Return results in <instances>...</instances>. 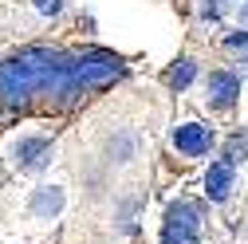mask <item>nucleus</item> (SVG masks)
I'll list each match as a JSON object with an SVG mask.
<instances>
[{"label":"nucleus","instance_id":"f257e3e1","mask_svg":"<svg viewBox=\"0 0 248 244\" xmlns=\"http://www.w3.org/2000/svg\"><path fill=\"white\" fill-rule=\"evenodd\" d=\"M122 75V59L110 51H51V47H28L12 59H0V103L28 107L47 99L51 107H71L87 91L107 87Z\"/></svg>","mask_w":248,"mask_h":244},{"label":"nucleus","instance_id":"f03ea898","mask_svg":"<svg viewBox=\"0 0 248 244\" xmlns=\"http://www.w3.org/2000/svg\"><path fill=\"white\" fill-rule=\"evenodd\" d=\"M201 236V205L181 197L166 209V221H162V244H197Z\"/></svg>","mask_w":248,"mask_h":244},{"label":"nucleus","instance_id":"7ed1b4c3","mask_svg":"<svg viewBox=\"0 0 248 244\" xmlns=\"http://www.w3.org/2000/svg\"><path fill=\"white\" fill-rule=\"evenodd\" d=\"M173 150L181 158H205L213 150V126H201V122H181L173 130Z\"/></svg>","mask_w":248,"mask_h":244},{"label":"nucleus","instance_id":"20e7f679","mask_svg":"<svg viewBox=\"0 0 248 244\" xmlns=\"http://www.w3.org/2000/svg\"><path fill=\"white\" fill-rule=\"evenodd\" d=\"M232 177H236V162H229V158L213 162L209 173H205V197L209 201H225L232 193Z\"/></svg>","mask_w":248,"mask_h":244},{"label":"nucleus","instance_id":"39448f33","mask_svg":"<svg viewBox=\"0 0 248 244\" xmlns=\"http://www.w3.org/2000/svg\"><path fill=\"white\" fill-rule=\"evenodd\" d=\"M240 95V79L232 71H213L209 75V103L213 107H232Z\"/></svg>","mask_w":248,"mask_h":244},{"label":"nucleus","instance_id":"423d86ee","mask_svg":"<svg viewBox=\"0 0 248 244\" xmlns=\"http://www.w3.org/2000/svg\"><path fill=\"white\" fill-rule=\"evenodd\" d=\"M47 154H51V142H47V138H24V142L16 146L20 169H40V166L47 162Z\"/></svg>","mask_w":248,"mask_h":244},{"label":"nucleus","instance_id":"0eeeda50","mask_svg":"<svg viewBox=\"0 0 248 244\" xmlns=\"http://www.w3.org/2000/svg\"><path fill=\"white\" fill-rule=\"evenodd\" d=\"M59 209H63V189H55V185H44V189H36V193H32V213H36V217L51 221Z\"/></svg>","mask_w":248,"mask_h":244},{"label":"nucleus","instance_id":"6e6552de","mask_svg":"<svg viewBox=\"0 0 248 244\" xmlns=\"http://www.w3.org/2000/svg\"><path fill=\"white\" fill-rule=\"evenodd\" d=\"M193 75H197V63H193V59H181V63H177L166 79H170L173 91H181V87H189V83H193Z\"/></svg>","mask_w":248,"mask_h":244},{"label":"nucleus","instance_id":"1a4fd4ad","mask_svg":"<svg viewBox=\"0 0 248 244\" xmlns=\"http://www.w3.org/2000/svg\"><path fill=\"white\" fill-rule=\"evenodd\" d=\"M36 12H44V16H59V12H63V0H36Z\"/></svg>","mask_w":248,"mask_h":244},{"label":"nucleus","instance_id":"9d476101","mask_svg":"<svg viewBox=\"0 0 248 244\" xmlns=\"http://www.w3.org/2000/svg\"><path fill=\"white\" fill-rule=\"evenodd\" d=\"M229 51H248V32H232L229 36Z\"/></svg>","mask_w":248,"mask_h":244},{"label":"nucleus","instance_id":"9b49d317","mask_svg":"<svg viewBox=\"0 0 248 244\" xmlns=\"http://www.w3.org/2000/svg\"><path fill=\"white\" fill-rule=\"evenodd\" d=\"M240 20L248 24V0H244V4H240Z\"/></svg>","mask_w":248,"mask_h":244}]
</instances>
